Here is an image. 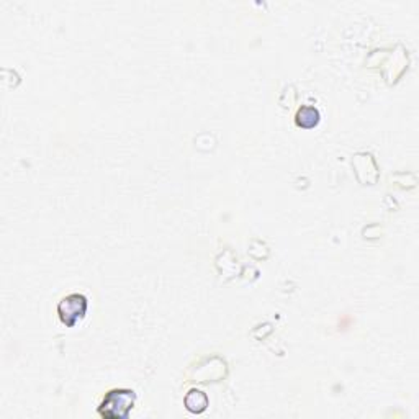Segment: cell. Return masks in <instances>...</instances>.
<instances>
[{
    "label": "cell",
    "mask_w": 419,
    "mask_h": 419,
    "mask_svg": "<svg viewBox=\"0 0 419 419\" xmlns=\"http://www.w3.org/2000/svg\"><path fill=\"white\" fill-rule=\"evenodd\" d=\"M89 308V300L82 293H72L63 298L58 305V316L61 319L63 324H66L67 328H74L79 321H82L86 318Z\"/></svg>",
    "instance_id": "2"
},
{
    "label": "cell",
    "mask_w": 419,
    "mask_h": 419,
    "mask_svg": "<svg viewBox=\"0 0 419 419\" xmlns=\"http://www.w3.org/2000/svg\"><path fill=\"white\" fill-rule=\"evenodd\" d=\"M295 122H297V127H300V128H305V129L314 128L319 123L318 108L311 107V105H305V107H302L297 112Z\"/></svg>",
    "instance_id": "4"
},
{
    "label": "cell",
    "mask_w": 419,
    "mask_h": 419,
    "mask_svg": "<svg viewBox=\"0 0 419 419\" xmlns=\"http://www.w3.org/2000/svg\"><path fill=\"white\" fill-rule=\"evenodd\" d=\"M183 403H186L187 410L193 413V415H200L208 408V397L200 390H191L187 393Z\"/></svg>",
    "instance_id": "3"
},
{
    "label": "cell",
    "mask_w": 419,
    "mask_h": 419,
    "mask_svg": "<svg viewBox=\"0 0 419 419\" xmlns=\"http://www.w3.org/2000/svg\"><path fill=\"white\" fill-rule=\"evenodd\" d=\"M136 403V393L133 390H117L108 392L98 406V415L105 419H127Z\"/></svg>",
    "instance_id": "1"
}]
</instances>
